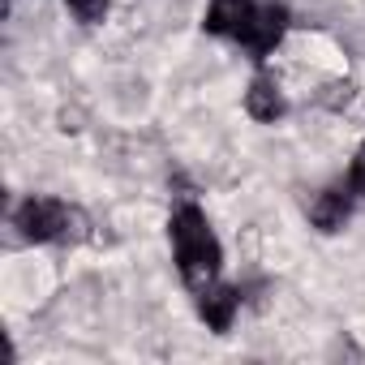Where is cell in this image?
I'll return each mask as SVG.
<instances>
[{"mask_svg": "<svg viewBox=\"0 0 365 365\" xmlns=\"http://www.w3.org/2000/svg\"><path fill=\"white\" fill-rule=\"evenodd\" d=\"M14 220L26 241H82L86 237L82 211L69 202H56V198H26Z\"/></svg>", "mask_w": 365, "mask_h": 365, "instance_id": "obj_2", "label": "cell"}, {"mask_svg": "<svg viewBox=\"0 0 365 365\" xmlns=\"http://www.w3.org/2000/svg\"><path fill=\"white\" fill-rule=\"evenodd\" d=\"M284 108H288V103H284V95H279V86H275L271 78H254V82H250V91H245V112H250L254 120H267V125H271V120L284 116Z\"/></svg>", "mask_w": 365, "mask_h": 365, "instance_id": "obj_6", "label": "cell"}, {"mask_svg": "<svg viewBox=\"0 0 365 365\" xmlns=\"http://www.w3.org/2000/svg\"><path fill=\"white\" fill-rule=\"evenodd\" d=\"M65 5L82 18V22H99L108 14V0H65Z\"/></svg>", "mask_w": 365, "mask_h": 365, "instance_id": "obj_8", "label": "cell"}, {"mask_svg": "<svg viewBox=\"0 0 365 365\" xmlns=\"http://www.w3.org/2000/svg\"><path fill=\"white\" fill-rule=\"evenodd\" d=\"M237 305H241L237 288L207 284V288L198 292V314L207 318V327H211V331H228V327H232V314H237Z\"/></svg>", "mask_w": 365, "mask_h": 365, "instance_id": "obj_5", "label": "cell"}, {"mask_svg": "<svg viewBox=\"0 0 365 365\" xmlns=\"http://www.w3.org/2000/svg\"><path fill=\"white\" fill-rule=\"evenodd\" d=\"M168 232H172V250H176L180 279H185L194 292H202L207 284H215V275H220V241H215L207 215L194 202H185V207L172 215Z\"/></svg>", "mask_w": 365, "mask_h": 365, "instance_id": "obj_1", "label": "cell"}, {"mask_svg": "<svg viewBox=\"0 0 365 365\" xmlns=\"http://www.w3.org/2000/svg\"><path fill=\"white\" fill-rule=\"evenodd\" d=\"M348 190L365 198V146H361V150H356V159H352V172H348Z\"/></svg>", "mask_w": 365, "mask_h": 365, "instance_id": "obj_9", "label": "cell"}, {"mask_svg": "<svg viewBox=\"0 0 365 365\" xmlns=\"http://www.w3.org/2000/svg\"><path fill=\"white\" fill-rule=\"evenodd\" d=\"M348 194L344 190H322V194H314V202H309V220H314V228H322V232H339L344 224H348Z\"/></svg>", "mask_w": 365, "mask_h": 365, "instance_id": "obj_7", "label": "cell"}, {"mask_svg": "<svg viewBox=\"0 0 365 365\" xmlns=\"http://www.w3.org/2000/svg\"><path fill=\"white\" fill-rule=\"evenodd\" d=\"M254 14H258V5L254 0H211V9H207V31L211 35H224V39H245V31H250V22H254Z\"/></svg>", "mask_w": 365, "mask_h": 365, "instance_id": "obj_4", "label": "cell"}, {"mask_svg": "<svg viewBox=\"0 0 365 365\" xmlns=\"http://www.w3.org/2000/svg\"><path fill=\"white\" fill-rule=\"evenodd\" d=\"M284 31H288V9L284 5H258V14H254V22H250L241 43L254 52V61H262V56H271L279 48Z\"/></svg>", "mask_w": 365, "mask_h": 365, "instance_id": "obj_3", "label": "cell"}]
</instances>
